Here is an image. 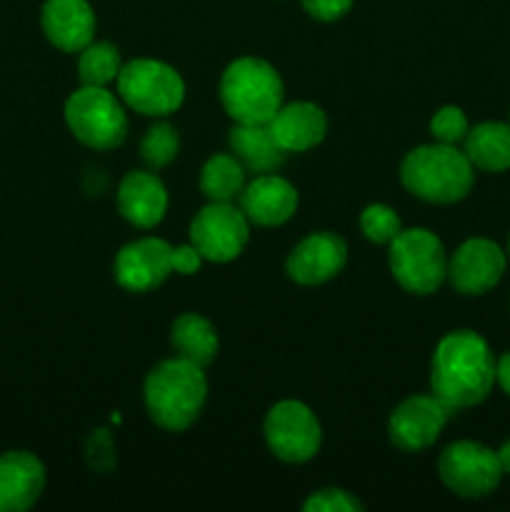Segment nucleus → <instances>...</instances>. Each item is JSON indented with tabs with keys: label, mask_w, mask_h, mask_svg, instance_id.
I'll return each mask as SVG.
<instances>
[{
	"label": "nucleus",
	"mask_w": 510,
	"mask_h": 512,
	"mask_svg": "<svg viewBox=\"0 0 510 512\" xmlns=\"http://www.w3.org/2000/svg\"><path fill=\"white\" fill-rule=\"evenodd\" d=\"M495 383L505 390V395H510V353L495 360Z\"/></svg>",
	"instance_id": "nucleus-31"
},
{
	"label": "nucleus",
	"mask_w": 510,
	"mask_h": 512,
	"mask_svg": "<svg viewBox=\"0 0 510 512\" xmlns=\"http://www.w3.org/2000/svg\"><path fill=\"white\" fill-rule=\"evenodd\" d=\"M118 210L135 228H155L168 210V190L163 180L148 170H130L118 185Z\"/></svg>",
	"instance_id": "nucleus-18"
},
{
	"label": "nucleus",
	"mask_w": 510,
	"mask_h": 512,
	"mask_svg": "<svg viewBox=\"0 0 510 512\" xmlns=\"http://www.w3.org/2000/svg\"><path fill=\"white\" fill-rule=\"evenodd\" d=\"M250 240V220L233 203H208L190 223V243L203 260L230 263Z\"/></svg>",
	"instance_id": "nucleus-10"
},
{
	"label": "nucleus",
	"mask_w": 510,
	"mask_h": 512,
	"mask_svg": "<svg viewBox=\"0 0 510 512\" xmlns=\"http://www.w3.org/2000/svg\"><path fill=\"white\" fill-rule=\"evenodd\" d=\"M348 263V245L338 233H310L290 250L285 260L288 278L298 285H323L343 273Z\"/></svg>",
	"instance_id": "nucleus-14"
},
{
	"label": "nucleus",
	"mask_w": 510,
	"mask_h": 512,
	"mask_svg": "<svg viewBox=\"0 0 510 512\" xmlns=\"http://www.w3.org/2000/svg\"><path fill=\"white\" fill-rule=\"evenodd\" d=\"M505 253L488 238H470L448 260V280L458 293L483 295L500 283Z\"/></svg>",
	"instance_id": "nucleus-13"
},
{
	"label": "nucleus",
	"mask_w": 510,
	"mask_h": 512,
	"mask_svg": "<svg viewBox=\"0 0 510 512\" xmlns=\"http://www.w3.org/2000/svg\"><path fill=\"white\" fill-rule=\"evenodd\" d=\"M123 60L118 45L108 40H93L78 55V78L83 85H108L118 80Z\"/></svg>",
	"instance_id": "nucleus-24"
},
{
	"label": "nucleus",
	"mask_w": 510,
	"mask_h": 512,
	"mask_svg": "<svg viewBox=\"0 0 510 512\" xmlns=\"http://www.w3.org/2000/svg\"><path fill=\"white\" fill-rule=\"evenodd\" d=\"M305 512H360L363 503L353 493L343 488H323L315 490L303 503Z\"/></svg>",
	"instance_id": "nucleus-28"
},
{
	"label": "nucleus",
	"mask_w": 510,
	"mask_h": 512,
	"mask_svg": "<svg viewBox=\"0 0 510 512\" xmlns=\"http://www.w3.org/2000/svg\"><path fill=\"white\" fill-rule=\"evenodd\" d=\"M360 230H363L370 243L390 245V240L403 230V223H400V215L390 205L373 203L360 213Z\"/></svg>",
	"instance_id": "nucleus-26"
},
{
	"label": "nucleus",
	"mask_w": 510,
	"mask_h": 512,
	"mask_svg": "<svg viewBox=\"0 0 510 512\" xmlns=\"http://www.w3.org/2000/svg\"><path fill=\"white\" fill-rule=\"evenodd\" d=\"M508 125H510V123H508Z\"/></svg>",
	"instance_id": "nucleus-34"
},
{
	"label": "nucleus",
	"mask_w": 510,
	"mask_h": 512,
	"mask_svg": "<svg viewBox=\"0 0 510 512\" xmlns=\"http://www.w3.org/2000/svg\"><path fill=\"white\" fill-rule=\"evenodd\" d=\"M180 138L170 123H155L140 140V158L150 170L165 168L178 158Z\"/></svg>",
	"instance_id": "nucleus-25"
},
{
	"label": "nucleus",
	"mask_w": 510,
	"mask_h": 512,
	"mask_svg": "<svg viewBox=\"0 0 510 512\" xmlns=\"http://www.w3.org/2000/svg\"><path fill=\"white\" fill-rule=\"evenodd\" d=\"M230 153L240 160L248 173H273L283 165L285 150L275 143L268 125L235 123L228 133Z\"/></svg>",
	"instance_id": "nucleus-20"
},
{
	"label": "nucleus",
	"mask_w": 510,
	"mask_h": 512,
	"mask_svg": "<svg viewBox=\"0 0 510 512\" xmlns=\"http://www.w3.org/2000/svg\"><path fill=\"white\" fill-rule=\"evenodd\" d=\"M240 210L250 225L260 228H275L288 223L298 210V190L283 175L263 173L255 175L240 193Z\"/></svg>",
	"instance_id": "nucleus-15"
},
{
	"label": "nucleus",
	"mask_w": 510,
	"mask_h": 512,
	"mask_svg": "<svg viewBox=\"0 0 510 512\" xmlns=\"http://www.w3.org/2000/svg\"><path fill=\"white\" fill-rule=\"evenodd\" d=\"M390 273L408 293L430 295L448 278V255L443 243L428 228L400 230L390 240Z\"/></svg>",
	"instance_id": "nucleus-6"
},
{
	"label": "nucleus",
	"mask_w": 510,
	"mask_h": 512,
	"mask_svg": "<svg viewBox=\"0 0 510 512\" xmlns=\"http://www.w3.org/2000/svg\"><path fill=\"white\" fill-rule=\"evenodd\" d=\"M118 95L135 113L165 118L185 100V83L173 65L155 58H135L120 68Z\"/></svg>",
	"instance_id": "nucleus-7"
},
{
	"label": "nucleus",
	"mask_w": 510,
	"mask_h": 512,
	"mask_svg": "<svg viewBox=\"0 0 510 512\" xmlns=\"http://www.w3.org/2000/svg\"><path fill=\"white\" fill-rule=\"evenodd\" d=\"M468 130V118H465V113L458 105H445V108H440L438 113L430 118V135H433L438 143L458 145L460 140H465Z\"/></svg>",
	"instance_id": "nucleus-27"
},
{
	"label": "nucleus",
	"mask_w": 510,
	"mask_h": 512,
	"mask_svg": "<svg viewBox=\"0 0 510 512\" xmlns=\"http://www.w3.org/2000/svg\"><path fill=\"white\" fill-rule=\"evenodd\" d=\"M438 475L445 488L460 498H485L503 478V468L495 450L473 440H458L448 445L438 458Z\"/></svg>",
	"instance_id": "nucleus-9"
},
{
	"label": "nucleus",
	"mask_w": 510,
	"mask_h": 512,
	"mask_svg": "<svg viewBox=\"0 0 510 512\" xmlns=\"http://www.w3.org/2000/svg\"><path fill=\"white\" fill-rule=\"evenodd\" d=\"M205 398H208L205 368L178 355L155 365L145 378V410L155 425L170 433L188 430L200 418Z\"/></svg>",
	"instance_id": "nucleus-2"
},
{
	"label": "nucleus",
	"mask_w": 510,
	"mask_h": 512,
	"mask_svg": "<svg viewBox=\"0 0 510 512\" xmlns=\"http://www.w3.org/2000/svg\"><path fill=\"white\" fill-rule=\"evenodd\" d=\"M508 255H510V238H508Z\"/></svg>",
	"instance_id": "nucleus-33"
},
{
	"label": "nucleus",
	"mask_w": 510,
	"mask_h": 512,
	"mask_svg": "<svg viewBox=\"0 0 510 512\" xmlns=\"http://www.w3.org/2000/svg\"><path fill=\"white\" fill-rule=\"evenodd\" d=\"M265 443L270 453L283 463H308L318 455L323 443L320 420L300 400H280L268 410L263 423Z\"/></svg>",
	"instance_id": "nucleus-8"
},
{
	"label": "nucleus",
	"mask_w": 510,
	"mask_h": 512,
	"mask_svg": "<svg viewBox=\"0 0 510 512\" xmlns=\"http://www.w3.org/2000/svg\"><path fill=\"white\" fill-rule=\"evenodd\" d=\"M453 410L435 395H413L390 413L388 438L403 453H420L430 448L443 433Z\"/></svg>",
	"instance_id": "nucleus-11"
},
{
	"label": "nucleus",
	"mask_w": 510,
	"mask_h": 512,
	"mask_svg": "<svg viewBox=\"0 0 510 512\" xmlns=\"http://www.w3.org/2000/svg\"><path fill=\"white\" fill-rule=\"evenodd\" d=\"M400 183L425 203L450 205L463 200L475 183V168L455 145H418L400 163Z\"/></svg>",
	"instance_id": "nucleus-3"
},
{
	"label": "nucleus",
	"mask_w": 510,
	"mask_h": 512,
	"mask_svg": "<svg viewBox=\"0 0 510 512\" xmlns=\"http://www.w3.org/2000/svg\"><path fill=\"white\" fill-rule=\"evenodd\" d=\"M65 123L83 145L95 150L120 148L128 138V115L103 85H83L65 100Z\"/></svg>",
	"instance_id": "nucleus-5"
},
{
	"label": "nucleus",
	"mask_w": 510,
	"mask_h": 512,
	"mask_svg": "<svg viewBox=\"0 0 510 512\" xmlns=\"http://www.w3.org/2000/svg\"><path fill=\"white\" fill-rule=\"evenodd\" d=\"M465 155L473 168L485 173H503L510 168V125L508 123H480L465 135Z\"/></svg>",
	"instance_id": "nucleus-22"
},
{
	"label": "nucleus",
	"mask_w": 510,
	"mask_h": 512,
	"mask_svg": "<svg viewBox=\"0 0 510 512\" xmlns=\"http://www.w3.org/2000/svg\"><path fill=\"white\" fill-rule=\"evenodd\" d=\"M495 385V358L483 335L453 330L435 345L430 390L450 410L480 405Z\"/></svg>",
	"instance_id": "nucleus-1"
},
{
	"label": "nucleus",
	"mask_w": 510,
	"mask_h": 512,
	"mask_svg": "<svg viewBox=\"0 0 510 512\" xmlns=\"http://www.w3.org/2000/svg\"><path fill=\"white\" fill-rule=\"evenodd\" d=\"M245 188V168L235 155L215 153L200 170V193L210 203H233Z\"/></svg>",
	"instance_id": "nucleus-23"
},
{
	"label": "nucleus",
	"mask_w": 510,
	"mask_h": 512,
	"mask_svg": "<svg viewBox=\"0 0 510 512\" xmlns=\"http://www.w3.org/2000/svg\"><path fill=\"white\" fill-rule=\"evenodd\" d=\"M200 263H203V255L195 250L193 243L173 248V273L193 275V273H198Z\"/></svg>",
	"instance_id": "nucleus-30"
},
{
	"label": "nucleus",
	"mask_w": 510,
	"mask_h": 512,
	"mask_svg": "<svg viewBox=\"0 0 510 512\" xmlns=\"http://www.w3.org/2000/svg\"><path fill=\"white\" fill-rule=\"evenodd\" d=\"M268 128L285 153H303L323 143L328 135V118L320 105L298 100V103L280 105Z\"/></svg>",
	"instance_id": "nucleus-19"
},
{
	"label": "nucleus",
	"mask_w": 510,
	"mask_h": 512,
	"mask_svg": "<svg viewBox=\"0 0 510 512\" xmlns=\"http://www.w3.org/2000/svg\"><path fill=\"white\" fill-rule=\"evenodd\" d=\"M498 460H500V468H503V473H510V440L508 443H503V448L498 450Z\"/></svg>",
	"instance_id": "nucleus-32"
},
{
	"label": "nucleus",
	"mask_w": 510,
	"mask_h": 512,
	"mask_svg": "<svg viewBox=\"0 0 510 512\" xmlns=\"http://www.w3.org/2000/svg\"><path fill=\"white\" fill-rule=\"evenodd\" d=\"M170 343H173L178 358L190 360L200 368H208L220 348L218 330L200 313L178 315L170 328Z\"/></svg>",
	"instance_id": "nucleus-21"
},
{
	"label": "nucleus",
	"mask_w": 510,
	"mask_h": 512,
	"mask_svg": "<svg viewBox=\"0 0 510 512\" xmlns=\"http://www.w3.org/2000/svg\"><path fill=\"white\" fill-rule=\"evenodd\" d=\"M220 103L243 125H268L283 105V80L263 58H235L220 78Z\"/></svg>",
	"instance_id": "nucleus-4"
},
{
	"label": "nucleus",
	"mask_w": 510,
	"mask_h": 512,
	"mask_svg": "<svg viewBox=\"0 0 510 512\" xmlns=\"http://www.w3.org/2000/svg\"><path fill=\"white\" fill-rule=\"evenodd\" d=\"M115 280L130 293L160 288L173 273V248L160 238H140L115 255Z\"/></svg>",
	"instance_id": "nucleus-12"
},
{
	"label": "nucleus",
	"mask_w": 510,
	"mask_h": 512,
	"mask_svg": "<svg viewBox=\"0 0 510 512\" xmlns=\"http://www.w3.org/2000/svg\"><path fill=\"white\" fill-rule=\"evenodd\" d=\"M45 490V465L28 450L0 455V512H25Z\"/></svg>",
	"instance_id": "nucleus-17"
},
{
	"label": "nucleus",
	"mask_w": 510,
	"mask_h": 512,
	"mask_svg": "<svg viewBox=\"0 0 510 512\" xmlns=\"http://www.w3.org/2000/svg\"><path fill=\"white\" fill-rule=\"evenodd\" d=\"M300 3L308 10L310 18L323 20V23H333V20H340L348 13L353 0H300Z\"/></svg>",
	"instance_id": "nucleus-29"
},
{
	"label": "nucleus",
	"mask_w": 510,
	"mask_h": 512,
	"mask_svg": "<svg viewBox=\"0 0 510 512\" xmlns=\"http://www.w3.org/2000/svg\"><path fill=\"white\" fill-rule=\"evenodd\" d=\"M40 25L55 48L63 53H80L85 45L93 43L98 20L88 0H45Z\"/></svg>",
	"instance_id": "nucleus-16"
}]
</instances>
